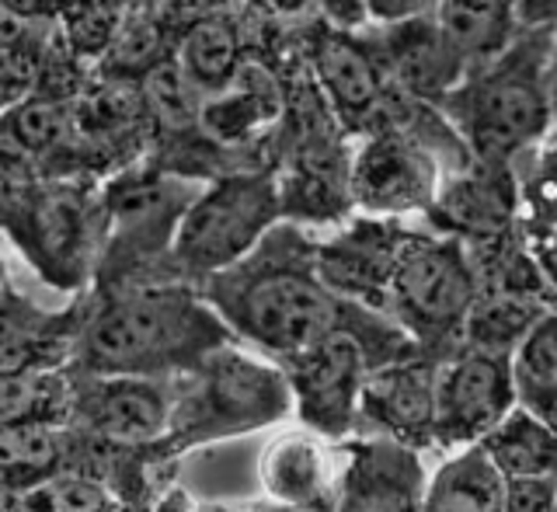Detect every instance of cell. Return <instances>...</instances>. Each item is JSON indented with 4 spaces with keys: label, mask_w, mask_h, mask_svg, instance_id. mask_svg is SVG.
I'll use <instances>...</instances> for the list:
<instances>
[{
    "label": "cell",
    "mask_w": 557,
    "mask_h": 512,
    "mask_svg": "<svg viewBox=\"0 0 557 512\" xmlns=\"http://www.w3.org/2000/svg\"><path fill=\"white\" fill-rule=\"evenodd\" d=\"M278 112V87L265 70H240L234 81L220 87L199 105V126L216 136L220 144H237V139L251 136V130L265 126Z\"/></svg>",
    "instance_id": "cell-24"
},
{
    "label": "cell",
    "mask_w": 557,
    "mask_h": 512,
    "mask_svg": "<svg viewBox=\"0 0 557 512\" xmlns=\"http://www.w3.org/2000/svg\"><path fill=\"white\" fill-rule=\"evenodd\" d=\"M429 0H370V11L380 17V22H397V17L414 14Z\"/></svg>",
    "instance_id": "cell-38"
},
{
    "label": "cell",
    "mask_w": 557,
    "mask_h": 512,
    "mask_svg": "<svg viewBox=\"0 0 557 512\" xmlns=\"http://www.w3.org/2000/svg\"><path fill=\"white\" fill-rule=\"evenodd\" d=\"M373 57L380 60L383 74L414 95H446L467 74V66L443 39L440 25H435V14H408L387 22L380 42L373 46Z\"/></svg>",
    "instance_id": "cell-16"
},
{
    "label": "cell",
    "mask_w": 557,
    "mask_h": 512,
    "mask_svg": "<svg viewBox=\"0 0 557 512\" xmlns=\"http://www.w3.org/2000/svg\"><path fill=\"white\" fill-rule=\"evenodd\" d=\"M4 237L49 287L66 293L84 290L98 269L104 241L101 188L84 174H42L25 214L8 227Z\"/></svg>",
    "instance_id": "cell-7"
},
{
    "label": "cell",
    "mask_w": 557,
    "mask_h": 512,
    "mask_svg": "<svg viewBox=\"0 0 557 512\" xmlns=\"http://www.w3.org/2000/svg\"><path fill=\"white\" fill-rule=\"evenodd\" d=\"M234 331L188 279H139L109 287L84 314L74 359L87 374L178 377Z\"/></svg>",
    "instance_id": "cell-2"
},
{
    "label": "cell",
    "mask_w": 557,
    "mask_h": 512,
    "mask_svg": "<svg viewBox=\"0 0 557 512\" xmlns=\"http://www.w3.org/2000/svg\"><path fill=\"white\" fill-rule=\"evenodd\" d=\"M348 192L366 214L380 217L432 209L440 196V161L405 130H373L348 161Z\"/></svg>",
    "instance_id": "cell-10"
},
{
    "label": "cell",
    "mask_w": 557,
    "mask_h": 512,
    "mask_svg": "<svg viewBox=\"0 0 557 512\" xmlns=\"http://www.w3.org/2000/svg\"><path fill=\"white\" fill-rule=\"evenodd\" d=\"M42 182V171L28 157L0 147V234L25 214L35 188Z\"/></svg>",
    "instance_id": "cell-34"
},
{
    "label": "cell",
    "mask_w": 557,
    "mask_h": 512,
    "mask_svg": "<svg viewBox=\"0 0 557 512\" xmlns=\"http://www.w3.org/2000/svg\"><path fill=\"white\" fill-rule=\"evenodd\" d=\"M338 453L345 456L338 467V509H422L429 478L414 447L394 436H373L345 443Z\"/></svg>",
    "instance_id": "cell-13"
},
{
    "label": "cell",
    "mask_w": 557,
    "mask_h": 512,
    "mask_svg": "<svg viewBox=\"0 0 557 512\" xmlns=\"http://www.w3.org/2000/svg\"><path fill=\"white\" fill-rule=\"evenodd\" d=\"M70 401L74 383L52 369L0 374V429L22 422H57L60 412H70Z\"/></svg>",
    "instance_id": "cell-28"
},
{
    "label": "cell",
    "mask_w": 557,
    "mask_h": 512,
    "mask_svg": "<svg viewBox=\"0 0 557 512\" xmlns=\"http://www.w3.org/2000/svg\"><path fill=\"white\" fill-rule=\"evenodd\" d=\"M516 192H505L498 179H463L457 185H443L432 209L446 214L443 223L457 227L470 237H492L502 234L505 214H509Z\"/></svg>",
    "instance_id": "cell-27"
},
{
    "label": "cell",
    "mask_w": 557,
    "mask_h": 512,
    "mask_svg": "<svg viewBox=\"0 0 557 512\" xmlns=\"http://www.w3.org/2000/svg\"><path fill=\"white\" fill-rule=\"evenodd\" d=\"M258 478L265 496L293 509L338 505L335 450L313 429H289L269 439L258 461Z\"/></svg>",
    "instance_id": "cell-15"
},
{
    "label": "cell",
    "mask_w": 557,
    "mask_h": 512,
    "mask_svg": "<svg viewBox=\"0 0 557 512\" xmlns=\"http://www.w3.org/2000/svg\"><path fill=\"white\" fill-rule=\"evenodd\" d=\"M512 380L519 404L557 391V314L544 310L512 349Z\"/></svg>",
    "instance_id": "cell-29"
},
{
    "label": "cell",
    "mask_w": 557,
    "mask_h": 512,
    "mask_svg": "<svg viewBox=\"0 0 557 512\" xmlns=\"http://www.w3.org/2000/svg\"><path fill=\"white\" fill-rule=\"evenodd\" d=\"M77 136V105L57 95L28 92L0 115V147L28 157L39 171Z\"/></svg>",
    "instance_id": "cell-22"
},
{
    "label": "cell",
    "mask_w": 557,
    "mask_h": 512,
    "mask_svg": "<svg viewBox=\"0 0 557 512\" xmlns=\"http://www.w3.org/2000/svg\"><path fill=\"white\" fill-rule=\"evenodd\" d=\"M544 310H533L527 296H492L478 300L467 317V342L470 349H487V352H512L522 334Z\"/></svg>",
    "instance_id": "cell-30"
},
{
    "label": "cell",
    "mask_w": 557,
    "mask_h": 512,
    "mask_svg": "<svg viewBox=\"0 0 557 512\" xmlns=\"http://www.w3.org/2000/svg\"><path fill=\"white\" fill-rule=\"evenodd\" d=\"M516 199L530 231H557V139L527 154L516 171Z\"/></svg>",
    "instance_id": "cell-32"
},
{
    "label": "cell",
    "mask_w": 557,
    "mask_h": 512,
    "mask_svg": "<svg viewBox=\"0 0 557 512\" xmlns=\"http://www.w3.org/2000/svg\"><path fill=\"white\" fill-rule=\"evenodd\" d=\"M383 304L414 342H449L478 304V272L460 241L400 237Z\"/></svg>",
    "instance_id": "cell-8"
},
{
    "label": "cell",
    "mask_w": 557,
    "mask_h": 512,
    "mask_svg": "<svg viewBox=\"0 0 557 512\" xmlns=\"http://www.w3.org/2000/svg\"><path fill=\"white\" fill-rule=\"evenodd\" d=\"M63 317H46L25 304H8L0 296V374H32V369H52L63 363L60 352L74 356L77 325Z\"/></svg>",
    "instance_id": "cell-21"
},
{
    "label": "cell",
    "mask_w": 557,
    "mask_h": 512,
    "mask_svg": "<svg viewBox=\"0 0 557 512\" xmlns=\"http://www.w3.org/2000/svg\"><path fill=\"white\" fill-rule=\"evenodd\" d=\"M22 496L25 505L32 509H109L115 505V499L109 496V488L98 485L95 478H87V474H77V471H57L42 478L39 485L25 488Z\"/></svg>",
    "instance_id": "cell-33"
},
{
    "label": "cell",
    "mask_w": 557,
    "mask_h": 512,
    "mask_svg": "<svg viewBox=\"0 0 557 512\" xmlns=\"http://www.w3.org/2000/svg\"><path fill=\"white\" fill-rule=\"evenodd\" d=\"M39 66H42V49H28L25 39L14 46H0V115H4L17 98L35 92Z\"/></svg>",
    "instance_id": "cell-35"
},
{
    "label": "cell",
    "mask_w": 557,
    "mask_h": 512,
    "mask_svg": "<svg viewBox=\"0 0 557 512\" xmlns=\"http://www.w3.org/2000/svg\"><path fill=\"white\" fill-rule=\"evenodd\" d=\"M422 509L432 512H498L505 509V474L481 443L457 447V453L429 474Z\"/></svg>",
    "instance_id": "cell-20"
},
{
    "label": "cell",
    "mask_w": 557,
    "mask_h": 512,
    "mask_svg": "<svg viewBox=\"0 0 557 512\" xmlns=\"http://www.w3.org/2000/svg\"><path fill=\"white\" fill-rule=\"evenodd\" d=\"M527 409H533L540 418H547L550 426L557 429V391H554V394H544V398H536V401H530Z\"/></svg>",
    "instance_id": "cell-40"
},
{
    "label": "cell",
    "mask_w": 557,
    "mask_h": 512,
    "mask_svg": "<svg viewBox=\"0 0 557 512\" xmlns=\"http://www.w3.org/2000/svg\"><path fill=\"white\" fill-rule=\"evenodd\" d=\"M321 4V14L327 17V25L335 32H359L370 25V0H318Z\"/></svg>",
    "instance_id": "cell-37"
},
{
    "label": "cell",
    "mask_w": 557,
    "mask_h": 512,
    "mask_svg": "<svg viewBox=\"0 0 557 512\" xmlns=\"http://www.w3.org/2000/svg\"><path fill=\"white\" fill-rule=\"evenodd\" d=\"M522 0H435V25L470 70L516 39Z\"/></svg>",
    "instance_id": "cell-19"
},
{
    "label": "cell",
    "mask_w": 557,
    "mask_h": 512,
    "mask_svg": "<svg viewBox=\"0 0 557 512\" xmlns=\"http://www.w3.org/2000/svg\"><path fill=\"white\" fill-rule=\"evenodd\" d=\"M174 380L168 439L182 447L213 443L283 422L293 412V387L286 369L269 356H251L234 342L185 369Z\"/></svg>",
    "instance_id": "cell-4"
},
{
    "label": "cell",
    "mask_w": 557,
    "mask_h": 512,
    "mask_svg": "<svg viewBox=\"0 0 557 512\" xmlns=\"http://www.w3.org/2000/svg\"><path fill=\"white\" fill-rule=\"evenodd\" d=\"M370 310L352 304L345 321L324 334L318 345H310L300 356L283 363L289 387H293V412L300 415L313 432L321 436H342L359 415V394L366 374L376 366L370 356L376 349V334L391 331L387 325L362 321Z\"/></svg>",
    "instance_id": "cell-9"
},
{
    "label": "cell",
    "mask_w": 557,
    "mask_h": 512,
    "mask_svg": "<svg viewBox=\"0 0 557 512\" xmlns=\"http://www.w3.org/2000/svg\"><path fill=\"white\" fill-rule=\"evenodd\" d=\"M0 296H4V261H0Z\"/></svg>",
    "instance_id": "cell-41"
},
{
    "label": "cell",
    "mask_w": 557,
    "mask_h": 512,
    "mask_svg": "<svg viewBox=\"0 0 557 512\" xmlns=\"http://www.w3.org/2000/svg\"><path fill=\"white\" fill-rule=\"evenodd\" d=\"M512 404H519L512 352H460L435 374V443L453 450L478 443Z\"/></svg>",
    "instance_id": "cell-11"
},
{
    "label": "cell",
    "mask_w": 557,
    "mask_h": 512,
    "mask_svg": "<svg viewBox=\"0 0 557 512\" xmlns=\"http://www.w3.org/2000/svg\"><path fill=\"white\" fill-rule=\"evenodd\" d=\"M435 374L429 359L400 356L373 366L362 380L359 418L373 422L383 436L408 447H425L435 439Z\"/></svg>",
    "instance_id": "cell-14"
},
{
    "label": "cell",
    "mask_w": 557,
    "mask_h": 512,
    "mask_svg": "<svg viewBox=\"0 0 557 512\" xmlns=\"http://www.w3.org/2000/svg\"><path fill=\"white\" fill-rule=\"evenodd\" d=\"M547 87H550V115L557 119V25H554V42H550V60H547Z\"/></svg>",
    "instance_id": "cell-39"
},
{
    "label": "cell",
    "mask_w": 557,
    "mask_h": 512,
    "mask_svg": "<svg viewBox=\"0 0 557 512\" xmlns=\"http://www.w3.org/2000/svg\"><path fill=\"white\" fill-rule=\"evenodd\" d=\"M550 42L554 25L516 35L498 57L470 66L443 95L446 119L481 161H509L530 150L554 122L547 87Z\"/></svg>",
    "instance_id": "cell-3"
},
{
    "label": "cell",
    "mask_w": 557,
    "mask_h": 512,
    "mask_svg": "<svg viewBox=\"0 0 557 512\" xmlns=\"http://www.w3.org/2000/svg\"><path fill=\"white\" fill-rule=\"evenodd\" d=\"M178 66L202 95H213L234 81L240 66V35L234 17L202 14L191 17L178 42Z\"/></svg>",
    "instance_id": "cell-25"
},
{
    "label": "cell",
    "mask_w": 557,
    "mask_h": 512,
    "mask_svg": "<svg viewBox=\"0 0 557 512\" xmlns=\"http://www.w3.org/2000/svg\"><path fill=\"white\" fill-rule=\"evenodd\" d=\"M505 509H512V512H550V509H557V474L509 478L505 481Z\"/></svg>",
    "instance_id": "cell-36"
},
{
    "label": "cell",
    "mask_w": 557,
    "mask_h": 512,
    "mask_svg": "<svg viewBox=\"0 0 557 512\" xmlns=\"http://www.w3.org/2000/svg\"><path fill=\"white\" fill-rule=\"evenodd\" d=\"M199 290L237 342L278 366L318 345L352 310V300L324 282L318 248L293 223H275L248 255L209 276Z\"/></svg>",
    "instance_id": "cell-1"
},
{
    "label": "cell",
    "mask_w": 557,
    "mask_h": 512,
    "mask_svg": "<svg viewBox=\"0 0 557 512\" xmlns=\"http://www.w3.org/2000/svg\"><path fill=\"white\" fill-rule=\"evenodd\" d=\"M313 70L324 87V95L338 109V115L352 126H366L373 115L387 112V84H383V66L373 57V49L352 32L321 35L313 42Z\"/></svg>",
    "instance_id": "cell-17"
},
{
    "label": "cell",
    "mask_w": 557,
    "mask_h": 512,
    "mask_svg": "<svg viewBox=\"0 0 557 512\" xmlns=\"http://www.w3.org/2000/svg\"><path fill=\"white\" fill-rule=\"evenodd\" d=\"M161 42H164V32L157 25V17L147 14H133V17H122L115 35H112V46L104 49V70L109 77H126V81H139V74H150V70L161 63Z\"/></svg>",
    "instance_id": "cell-31"
},
{
    "label": "cell",
    "mask_w": 557,
    "mask_h": 512,
    "mask_svg": "<svg viewBox=\"0 0 557 512\" xmlns=\"http://www.w3.org/2000/svg\"><path fill=\"white\" fill-rule=\"evenodd\" d=\"M283 217L278 182L269 171L223 174L199 188L171 244V276L202 287L209 276L231 269Z\"/></svg>",
    "instance_id": "cell-6"
},
{
    "label": "cell",
    "mask_w": 557,
    "mask_h": 512,
    "mask_svg": "<svg viewBox=\"0 0 557 512\" xmlns=\"http://www.w3.org/2000/svg\"><path fill=\"white\" fill-rule=\"evenodd\" d=\"M400 237H391L380 227H359L318 248V269L324 282L342 296H362L359 304H383L391 261Z\"/></svg>",
    "instance_id": "cell-18"
},
{
    "label": "cell",
    "mask_w": 557,
    "mask_h": 512,
    "mask_svg": "<svg viewBox=\"0 0 557 512\" xmlns=\"http://www.w3.org/2000/svg\"><path fill=\"white\" fill-rule=\"evenodd\" d=\"M199 182L178 171L161 168H122L101 188L104 206V241L98 255L101 290L122 282L153 279L161 261H171V244ZM171 269V265H168Z\"/></svg>",
    "instance_id": "cell-5"
},
{
    "label": "cell",
    "mask_w": 557,
    "mask_h": 512,
    "mask_svg": "<svg viewBox=\"0 0 557 512\" xmlns=\"http://www.w3.org/2000/svg\"><path fill=\"white\" fill-rule=\"evenodd\" d=\"M554 139H557V136H554Z\"/></svg>",
    "instance_id": "cell-42"
},
{
    "label": "cell",
    "mask_w": 557,
    "mask_h": 512,
    "mask_svg": "<svg viewBox=\"0 0 557 512\" xmlns=\"http://www.w3.org/2000/svg\"><path fill=\"white\" fill-rule=\"evenodd\" d=\"M478 443L505 474V481L533 478V474H557V429L527 404H512L498 426L487 429Z\"/></svg>",
    "instance_id": "cell-23"
},
{
    "label": "cell",
    "mask_w": 557,
    "mask_h": 512,
    "mask_svg": "<svg viewBox=\"0 0 557 512\" xmlns=\"http://www.w3.org/2000/svg\"><path fill=\"white\" fill-rule=\"evenodd\" d=\"M74 383L70 412L84 432L112 447H144L168 436L171 426V377H129V374H87Z\"/></svg>",
    "instance_id": "cell-12"
},
{
    "label": "cell",
    "mask_w": 557,
    "mask_h": 512,
    "mask_svg": "<svg viewBox=\"0 0 557 512\" xmlns=\"http://www.w3.org/2000/svg\"><path fill=\"white\" fill-rule=\"evenodd\" d=\"M66 439L57 422H22L0 429V478L17 485H39L60 471Z\"/></svg>",
    "instance_id": "cell-26"
}]
</instances>
